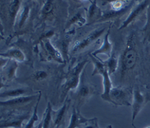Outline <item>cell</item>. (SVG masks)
I'll use <instances>...</instances> for the list:
<instances>
[{
    "label": "cell",
    "instance_id": "cell-1",
    "mask_svg": "<svg viewBox=\"0 0 150 128\" xmlns=\"http://www.w3.org/2000/svg\"><path fill=\"white\" fill-rule=\"evenodd\" d=\"M87 63V59L81 60L70 68L62 85L61 98L62 99L66 98V96L70 91H76L78 88L80 84L81 74Z\"/></svg>",
    "mask_w": 150,
    "mask_h": 128
},
{
    "label": "cell",
    "instance_id": "cell-2",
    "mask_svg": "<svg viewBox=\"0 0 150 128\" xmlns=\"http://www.w3.org/2000/svg\"><path fill=\"white\" fill-rule=\"evenodd\" d=\"M138 59V52L134 46L133 39L131 37L127 41V46L119 59V67L122 76L135 68Z\"/></svg>",
    "mask_w": 150,
    "mask_h": 128
},
{
    "label": "cell",
    "instance_id": "cell-3",
    "mask_svg": "<svg viewBox=\"0 0 150 128\" xmlns=\"http://www.w3.org/2000/svg\"><path fill=\"white\" fill-rule=\"evenodd\" d=\"M111 103L115 106H131L132 92L122 87H112L110 92Z\"/></svg>",
    "mask_w": 150,
    "mask_h": 128
},
{
    "label": "cell",
    "instance_id": "cell-4",
    "mask_svg": "<svg viewBox=\"0 0 150 128\" xmlns=\"http://www.w3.org/2000/svg\"><path fill=\"white\" fill-rule=\"evenodd\" d=\"M39 92L36 94L30 95L22 96L16 98H13L8 99L0 101V106L1 108L6 109H16L25 106L31 103L35 99H38L39 95Z\"/></svg>",
    "mask_w": 150,
    "mask_h": 128
},
{
    "label": "cell",
    "instance_id": "cell-5",
    "mask_svg": "<svg viewBox=\"0 0 150 128\" xmlns=\"http://www.w3.org/2000/svg\"><path fill=\"white\" fill-rule=\"evenodd\" d=\"M28 112L19 113L12 112L6 115L4 118H1L0 123L1 128H21L23 122L28 119Z\"/></svg>",
    "mask_w": 150,
    "mask_h": 128
},
{
    "label": "cell",
    "instance_id": "cell-6",
    "mask_svg": "<svg viewBox=\"0 0 150 128\" xmlns=\"http://www.w3.org/2000/svg\"><path fill=\"white\" fill-rule=\"evenodd\" d=\"M146 102V97L138 88H135L132 91V124L140 111Z\"/></svg>",
    "mask_w": 150,
    "mask_h": 128
},
{
    "label": "cell",
    "instance_id": "cell-7",
    "mask_svg": "<svg viewBox=\"0 0 150 128\" xmlns=\"http://www.w3.org/2000/svg\"><path fill=\"white\" fill-rule=\"evenodd\" d=\"M81 83V82H80ZM95 89L87 84H80L78 88L75 91V100L77 102L76 107H80L87 102L94 94Z\"/></svg>",
    "mask_w": 150,
    "mask_h": 128
},
{
    "label": "cell",
    "instance_id": "cell-8",
    "mask_svg": "<svg viewBox=\"0 0 150 128\" xmlns=\"http://www.w3.org/2000/svg\"><path fill=\"white\" fill-rule=\"evenodd\" d=\"M42 45L45 54L47 57L48 60H54L59 63H64V59L62 54L52 44L49 39L45 38L42 40Z\"/></svg>",
    "mask_w": 150,
    "mask_h": 128
},
{
    "label": "cell",
    "instance_id": "cell-9",
    "mask_svg": "<svg viewBox=\"0 0 150 128\" xmlns=\"http://www.w3.org/2000/svg\"><path fill=\"white\" fill-rule=\"evenodd\" d=\"M70 101H68V97L65 99L64 102L61 107L57 110L52 109V116L53 122L52 128H60L64 123L66 116L68 111Z\"/></svg>",
    "mask_w": 150,
    "mask_h": 128
},
{
    "label": "cell",
    "instance_id": "cell-10",
    "mask_svg": "<svg viewBox=\"0 0 150 128\" xmlns=\"http://www.w3.org/2000/svg\"><path fill=\"white\" fill-rule=\"evenodd\" d=\"M4 64H1V82L10 81L16 77V70L18 67L17 61L6 58Z\"/></svg>",
    "mask_w": 150,
    "mask_h": 128
},
{
    "label": "cell",
    "instance_id": "cell-11",
    "mask_svg": "<svg viewBox=\"0 0 150 128\" xmlns=\"http://www.w3.org/2000/svg\"><path fill=\"white\" fill-rule=\"evenodd\" d=\"M104 30H105L104 28L96 29L93 32H92L91 33H90L84 39H83L80 42L76 43L74 45V46L73 47L72 51L73 53H77L87 47L103 34Z\"/></svg>",
    "mask_w": 150,
    "mask_h": 128
},
{
    "label": "cell",
    "instance_id": "cell-12",
    "mask_svg": "<svg viewBox=\"0 0 150 128\" xmlns=\"http://www.w3.org/2000/svg\"><path fill=\"white\" fill-rule=\"evenodd\" d=\"M90 120L91 118H86L81 114L80 109L75 106H73L69 123L66 128H82Z\"/></svg>",
    "mask_w": 150,
    "mask_h": 128
},
{
    "label": "cell",
    "instance_id": "cell-13",
    "mask_svg": "<svg viewBox=\"0 0 150 128\" xmlns=\"http://www.w3.org/2000/svg\"><path fill=\"white\" fill-rule=\"evenodd\" d=\"M99 75H101L103 77V92L101 94V98L104 101L111 103V101L110 97V92L113 87V85L110 78V75L108 73L107 68L103 70Z\"/></svg>",
    "mask_w": 150,
    "mask_h": 128
},
{
    "label": "cell",
    "instance_id": "cell-14",
    "mask_svg": "<svg viewBox=\"0 0 150 128\" xmlns=\"http://www.w3.org/2000/svg\"><path fill=\"white\" fill-rule=\"evenodd\" d=\"M150 4V0H144L140 2L137 6H135L134 9L129 14L127 19L123 22L122 24L120 27V29H124L128 25H129L134 20H135L149 5Z\"/></svg>",
    "mask_w": 150,
    "mask_h": 128
},
{
    "label": "cell",
    "instance_id": "cell-15",
    "mask_svg": "<svg viewBox=\"0 0 150 128\" xmlns=\"http://www.w3.org/2000/svg\"><path fill=\"white\" fill-rule=\"evenodd\" d=\"M32 91L26 88L23 87H17L14 88H10L5 89L4 91H1L0 93L1 99H11L13 98H16L22 96L32 95L31 93Z\"/></svg>",
    "mask_w": 150,
    "mask_h": 128
},
{
    "label": "cell",
    "instance_id": "cell-16",
    "mask_svg": "<svg viewBox=\"0 0 150 128\" xmlns=\"http://www.w3.org/2000/svg\"><path fill=\"white\" fill-rule=\"evenodd\" d=\"M112 45L109 40V31H108L104 36V40L101 47L97 50L94 51L91 54L95 57H97L98 54H104L108 56V57H110L112 54Z\"/></svg>",
    "mask_w": 150,
    "mask_h": 128
},
{
    "label": "cell",
    "instance_id": "cell-17",
    "mask_svg": "<svg viewBox=\"0 0 150 128\" xmlns=\"http://www.w3.org/2000/svg\"><path fill=\"white\" fill-rule=\"evenodd\" d=\"M0 56L2 58L13 60L18 62H23L26 59L23 52L18 48H11L5 52H1Z\"/></svg>",
    "mask_w": 150,
    "mask_h": 128
},
{
    "label": "cell",
    "instance_id": "cell-18",
    "mask_svg": "<svg viewBox=\"0 0 150 128\" xmlns=\"http://www.w3.org/2000/svg\"><path fill=\"white\" fill-rule=\"evenodd\" d=\"M42 96V92L41 91L39 92V95L38 96V98L37 99V102L34 107V109L33 111V113L32 115L29 117L27 123L25 124L23 128H36V126L35 125L36 123L38 122L39 120V116L38 115V105L40 102V100L41 99Z\"/></svg>",
    "mask_w": 150,
    "mask_h": 128
},
{
    "label": "cell",
    "instance_id": "cell-19",
    "mask_svg": "<svg viewBox=\"0 0 150 128\" xmlns=\"http://www.w3.org/2000/svg\"><path fill=\"white\" fill-rule=\"evenodd\" d=\"M103 62L105 65L110 75L115 73L119 67V59L113 53L108 59Z\"/></svg>",
    "mask_w": 150,
    "mask_h": 128
},
{
    "label": "cell",
    "instance_id": "cell-20",
    "mask_svg": "<svg viewBox=\"0 0 150 128\" xmlns=\"http://www.w3.org/2000/svg\"><path fill=\"white\" fill-rule=\"evenodd\" d=\"M52 106L50 102H48L45 112L42 116V119L43 122V128H52L53 122H52Z\"/></svg>",
    "mask_w": 150,
    "mask_h": 128
},
{
    "label": "cell",
    "instance_id": "cell-21",
    "mask_svg": "<svg viewBox=\"0 0 150 128\" xmlns=\"http://www.w3.org/2000/svg\"><path fill=\"white\" fill-rule=\"evenodd\" d=\"M30 12V7L28 5H25L21 11V12L19 15V18L18 21V25L19 27H22L25 25V23H26V22L29 17Z\"/></svg>",
    "mask_w": 150,
    "mask_h": 128
},
{
    "label": "cell",
    "instance_id": "cell-22",
    "mask_svg": "<svg viewBox=\"0 0 150 128\" xmlns=\"http://www.w3.org/2000/svg\"><path fill=\"white\" fill-rule=\"evenodd\" d=\"M21 0H13L9 6V15L10 18L13 20L19 13V8L21 7Z\"/></svg>",
    "mask_w": 150,
    "mask_h": 128
},
{
    "label": "cell",
    "instance_id": "cell-23",
    "mask_svg": "<svg viewBox=\"0 0 150 128\" xmlns=\"http://www.w3.org/2000/svg\"><path fill=\"white\" fill-rule=\"evenodd\" d=\"M49 76L48 72L45 70H38L32 74L33 79L36 82L43 81L47 78Z\"/></svg>",
    "mask_w": 150,
    "mask_h": 128
},
{
    "label": "cell",
    "instance_id": "cell-24",
    "mask_svg": "<svg viewBox=\"0 0 150 128\" xmlns=\"http://www.w3.org/2000/svg\"><path fill=\"white\" fill-rule=\"evenodd\" d=\"M53 10V2L52 0H46L42 9V13L44 16L50 14Z\"/></svg>",
    "mask_w": 150,
    "mask_h": 128
},
{
    "label": "cell",
    "instance_id": "cell-25",
    "mask_svg": "<svg viewBox=\"0 0 150 128\" xmlns=\"http://www.w3.org/2000/svg\"><path fill=\"white\" fill-rule=\"evenodd\" d=\"M82 128H100L97 117L91 118V120L86 123Z\"/></svg>",
    "mask_w": 150,
    "mask_h": 128
},
{
    "label": "cell",
    "instance_id": "cell-26",
    "mask_svg": "<svg viewBox=\"0 0 150 128\" xmlns=\"http://www.w3.org/2000/svg\"><path fill=\"white\" fill-rule=\"evenodd\" d=\"M98 11V8L96 4V0H94L93 2L91 4V6L88 9V15L90 18H93V16L97 13Z\"/></svg>",
    "mask_w": 150,
    "mask_h": 128
},
{
    "label": "cell",
    "instance_id": "cell-27",
    "mask_svg": "<svg viewBox=\"0 0 150 128\" xmlns=\"http://www.w3.org/2000/svg\"><path fill=\"white\" fill-rule=\"evenodd\" d=\"M36 128H43V122H42V119H41L39 121V123H38V126H36Z\"/></svg>",
    "mask_w": 150,
    "mask_h": 128
},
{
    "label": "cell",
    "instance_id": "cell-28",
    "mask_svg": "<svg viewBox=\"0 0 150 128\" xmlns=\"http://www.w3.org/2000/svg\"><path fill=\"white\" fill-rule=\"evenodd\" d=\"M105 128H112V126L111 124H109Z\"/></svg>",
    "mask_w": 150,
    "mask_h": 128
},
{
    "label": "cell",
    "instance_id": "cell-29",
    "mask_svg": "<svg viewBox=\"0 0 150 128\" xmlns=\"http://www.w3.org/2000/svg\"><path fill=\"white\" fill-rule=\"evenodd\" d=\"M132 126H133V127H134V128H137V127H135V125H134V124H132ZM146 128H150V126H148V127H146Z\"/></svg>",
    "mask_w": 150,
    "mask_h": 128
},
{
    "label": "cell",
    "instance_id": "cell-30",
    "mask_svg": "<svg viewBox=\"0 0 150 128\" xmlns=\"http://www.w3.org/2000/svg\"><path fill=\"white\" fill-rule=\"evenodd\" d=\"M149 21H150V19H149ZM149 36H150V22L149 23Z\"/></svg>",
    "mask_w": 150,
    "mask_h": 128
}]
</instances>
